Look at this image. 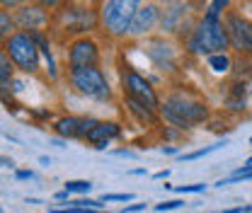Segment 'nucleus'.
Segmentation results:
<instances>
[{"label": "nucleus", "instance_id": "nucleus-1", "mask_svg": "<svg viewBox=\"0 0 252 213\" xmlns=\"http://www.w3.org/2000/svg\"><path fill=\"white\" fill-rule=\"evenodd\" d=\"M160 114L177 128H191L194 123L209 119V107L187 92H175L160 104Z\"/></svg>", "mask_w": 252, "mask_h": 213}, {"label": "nucleus", "instance_id": "nucleus-2", "mask_svg": "<svg viewBox=\"0 0 252 213\" xmlns=\"http://www.w3.org/2000/svg\"><path fill=\"white\" fill-rule=\"evenodd\" d=\"M187 49L191 54H225L230 49V36L223 22H209V20H199L194 25L191 34L187 36Z\"/></svg>", "mask_w": 252, "mask_h": 213}, {"label": "nucleus", "instance_id": "nucleus-3", "mask_svg": "<svg viewBox=\"0 0 252 213\" xmlns=\"http://www.w3.org/2000/svg\"><path fill=\"white\" fill-rule=\"evenodd\" d=\"M141 5L143 0H104V5L99 7V20H102L104 31L114 39L128 36L131 20Z\"/></svg>", "mask_w": 252, "mask_h": 213}, {"label": "nucleus", "instance_id": "nucleus-4", "mask_svg": "<svg viewBox=\"0 0 252 213\" xmlns=\"http://www.w3.org/2000/svg\"><path fill=\"white\" fill-rule=\"evenodd\" d=\"M68 80L75 88V92L97 99V102H107L112 97V88L104 78V73L97 65H70L68 70Z\"/></svg>", "mask_w": 252, "mask_h": 213}, {"label": "nucleus", "instance_id": "nucleus-5", "mask_svg": "<svg viewBox=\"0 0 252 213\" xmlns=\"http://www.w3.org/2000/svg\"><path fill=\"white\" fill-rule=\"evenodd\" d=\"M2 51L22 73H30V75L39 73V54L41 51L30 31H15L7 41H2Z\"/></svg>", "mask_w": 252, "mask_h": 213}, {"label": "nucleus", "instance_id": "nucleus-6", "mask_svg": "<svg viewBox=\"0 0 252 213\" xmlns=\"http://www.w3.org/2000/svg\"><path fill=\"white\" fill-rule=\"evenodd\" d=\"M56 20L63 25V30L75 31V34H88L94 31L97 27H102V20H99V12L93 7H75V5H63L56 15Z\"/></svg>", "mask_w": 252, "mask_h": 213}, {"label": "nucleus", "instance_id": "nucleus-7", "mask_svg": "<svg viewBox=\"0 0 252 213\" xmlns=\"http://www.w3.org/2000/svg\"><path fill=\"white\" fill-rule=\"evenodd\" d=\"M122 88H124V97H131V99H138L143 104H148L151 109L160 107V99H158L153 85L131 65H124L122 68Z\"/></svg>", "mask_w": 252, "mask_h": 213}, {"label": "nucleus", "instance_id": "nucleus-8", "mask_svg": "<svg viewBox=\"0 0 252 213\" xmlns=\"http://www.w3.org/2000/svg\"><path fill=\"white\" fill-rule=\"evenodd\" d=\"M225 30L230 36V46L238 49L240 54H252V22L248 17L228 10L225 12Z\"/></svg>", "mask_w": 252, "mask_h": 213}, {"label": "nucleus", "instance_id": "nucleus-9", "mask_svg": "<svg viewBox=\"0 0 252 213\" xmlns=\"http://www.w3.org/2000/svg\"><path fill=\"white\" fill-rule=\"evenodd\" d=\"M15 22L20 31H46V27L51 25V12L36 5H22L15 10Z\"/></svg>", "mask_w": 252, "mask_h": 213}, {"label": "nucleus", "instance_id": "nucleus-10", "mask_svg": "<svg viewBox=\"0 0 252 213\" xmlns=\"http://www.w3.org/2000/svg\"><path fill=\"white\" fill-rule=\"evenodd\" d=\"M99 46L90 36H78L68 44V65H97Z\"/></svg>", "mask_w": 252, "mask_h": 213}, {"label": "nucleus", "instance_id": "nucleus-11", "mask_svg": "<svg viewBox=\"0 0 252 213\" xmlns=\"http://www.w3.org/2000/svg\"><path fill=\"white\" fill-rule=\"evenodd\" d=\"M160 7L156 2H146L138 7V12L133 15L131 20V27H128V36H146L148 31H153L160 25Z\"/></svg>", "mask_w": 252, "mask_h": 213}, {"label": "nucleus", "instance_id": "nucleus-12", "mask_svg": "<svg viewBox=\"0 0 252 213\" xmlns=\"http://www.w3.org/2000/svg\"><path fill=\"white\" fill-rule=\"evenodd\" d=\"M119 136H122L119 123H114V122H97L93 131L85 136V141H88V143H93L94 148H107V143H109V141H114V138H119Z\"/></svg>", "mask_w": 252, "mask_h": 213}, {"label": "nucleus", "instance_id": "nucleus-13", "mask_svg": "<svg viewBox=\"0 0 252 213\" xmlns=\"http://www.w3.org/2000/svg\"><path fill=\"white\" fill-rule=\"evenodd\" d=\"M148 56H151V61L156 63L160 70H172L175 68V51L165 41H153L148 46Z\"/></svg>", "mask_w": 252, "mask_h": 213}, {"label": "nucleus", "instance_id": "nucleus-14", "mask_svg": "<svg viewBox=\"0 0 252 213\" xmlns=\"http://www.w3.org/2000/svg\"><path fill=\"white\" fill-rule=\"evenodd\" d=\"M185 12H187V7L182 5V2H177V5H170L162 15H160V27L162 31H177L182 30V25H180V20L185 17Z\"/></svg>", "mask_w": 252, "mask_h": 213}, {"label": "nucleus", "instance_id": "nucleus-15", "mask_svg": "<svg viewBox=\"0 0 252 213\" xmlns=\"http://www.w3.org/2000/svg\"><path fill=\"white\" fill-rule=\"evenodd\" d=\"M15 83V63L10 61V56L0 49V97L12 92V85Z\"/></svg>", "mask_w": 252, "mask_h": 213}, {"label": "nucleus", "instance_id": "nucleus-16", "mask_svg": "<svg viewBox=\"0 0 252 213\" xmlns=\"http://www.w3.org/2000/svg\"><path fill=\"white\" fill-rule=\"evenodd\" d=\"M54 131L61 136V138H78L80 136V119L75 117H63L54 123Z\"/></svg>", "mask_w": 252, "mask_h": 213}, {"label": "nucleus", "instance_id": "nucleus-17", "mask_svg": "<svg viewBox=\"0 0 252 213\" xmlns=\"http://www.w3.org/2000/svg\"><path fill=\"white\" fill-rule=\"evenodd\" d=\"M17 30V22H15V12L12 10H2L0 7V44L7 41Z\"/></svg>", "mask_w": 252, "mask_h": 213}, {"label": "nucleus", "instance_id": "nucleus-18", "mask_svg": "<svg viewBox=\"0 0 252 213\" xmlns=\"http://www.w3.org/2000/svg\"><path fill=\"white\" fill-rule=\"evenodd\" d=\"M225 10H228V0H214L209 5V10L204 12V20H209V22H223Z\"/></svg>", "mask_w": 252, "mask_h": 213}, {"label": "nucleus", "instance_id": "nucleus-19", "mask_svg": "<svg viewBox=\"0 0 252 213\" xmlns=\"http://www.w3.org/2000/svg\"><path fill=\"white\" fill-rule=\"evenodd\" d=\"M206 63H209V68H211V70H216V73H228V70H230V65H233L230 56H228V51H225V54H214V56H209Z\"/></svg>", "mask_w": 252, "mask_h": 213}, {"label": "nucleus", "instance_id": "nucleus-20", "mask_svg": "<svg viewBox=\"0 0 252 213\" xmlns=\"http://www.w3.org/2000/svg\"><path fill=\"white\" fill-rule=\"evenodd\" d=\"M63 189H68L70 194H88L93 189V182H88V180H70V182H65Z\"/></svg>", "mask_w": 252, "mask_h": 213}, {"label": "nucleus", "instance_id": "nucleus-21", "mask_svg": "<svg viewBox=\"0 0 252 213\" xmlns=\"http://www.w3.org/2000/svg\"><path fill=\"white\" fill-rule=\"evenodd\" d=\"M30 5H36V7H44V10H61L65 5V0H27Z\"/></svg>", "mask_w": 252, "mask_h": 213}, {"label": "nucleus", "instance_id": "nucleus-22", "mask_svg": "<svg viewBox=\"0 0 252 213\" xmlns=\"http://www.w3.org/2000/svg\"><path fill=\"white\" fill-rule=\"evenodd\" d=\"M220 146H225V141H223V143H214V146H209V148H201V151L187 152V155H182V160H196V157H201V155H209V152H214L216 148H220Z\"/></svg>", "mask_w": 252, "mask_h": 213}, {"label": "nucleus", "instance_id": "nucleus-23", "mask_svg": "<svg viewBox=\"0 0 252 213\" xmlns=\"http://www.w3.org/2000/svg\"><path fill=\"white\" fill-rule=\"evenodd\" d=\"M177 194H201L206 191V184H185V186H172Z\"/></svg>", "mask_w": 252, "mask_h": 213}, {"label": "nucleus", "instance_id": "nucleus-24", "mask_svg": "<svg viewBox=\"0 0 252 213\" xmlns=\"http://www.w3.org/2000/svg\"><path fill=\"white\" fill-rule=\"evenodd\" d=\"M180 206H185V201H180V199H175V201H165V204H158L156 211H175V209H180Z\"/></svg>", "mask_w": 252, "mask_h": 213}, {"label": "nucleus", "instance_id": "nucleus-25", "mask_svg": "<svg viewBox=\"0 0 252 213\" xmlns=\"http://www.w3.org/2000/svg\"><path fill=\"white\" fill-rule=\"evenodd\" d=\"M94 123H97V119H80V136L78 138H85L94 128Z\"/></svg>", "mask_w": 252, "mask_h": 213}, {"label": "nucleus", "instance_id": "nucleus-26", "mask_svg": "<svg viewBox=\"0 0 252 213\" xmlns=\"http://www.w3.org/2000/svg\"><path fill=\"white\" fill-rule=\"evenodd\" d=\"M133 194H104L102 201H131Z\"/></svg>", "mask_w": 252, "mask_h": 213}, {"label": "nucleus", "instance_id": "nucleus-27", "mask_svg": "<svg viewBox=\"0 0 252 213\" xmlns=\"http://www.w3.org/2000/svg\"><path fill=\"white\" fill-rule=\"evenodd\" d=\"M22 5H25V0H0V7L2 10H17Z\"/></svg>", "mask_w": 252, "mask_h": 213}, {"label": "nucleus", "instance_id": "nucleus-28", "mask_svg": "<svg viewBox=\"0 0 252 213\" xmlns=\"http://www.w3.org/2000/svg\"><path fill=\"white\" fill-rule=\"evenodd\" d=\"M15 177H17V180H34V172H32V170H17Z\"/></svg>", "mask_w": 252, "mask_h": 213}, {"label": "nucleus", "instance_id": "nucleus-29", "mask_svg": "<svg viewBox=\"0 0 252 213\" xmlns=\"http://www.w3.org/2000/svg\"><path fill=\"white\" fill-rule=\"evenodd\" d=\"M146 209V204H131V206H126L122 213H136V211H143Z\"/></svg>", "mask_w": 252, "mask_h": 213}, {"label": "nucleus", "instance_id": "nucleus-30", "mask_svg": "<svg viewBox=\"0 0 252 213\" xmlns=\"http://www.w3.org/2000/svg\"><path fill=\"white\" fill-rule=\"evenodd\" d=\"M56 201H70V191H68V189H61V191L56 194Z\"/></svg>", "mask_w": 252, "mask_h": 213}, {"label": "nucleus", "instance_id": "nucleus-31", "mask_svg": "<svg viewBox=\"0 0 252 213\" xmlns=\"http://www.w3.org/2000/svg\"><path fill=\"white\" fill-rule=\"evenodd\" d=\"M0 167H15L12 157H5V155H0Z\"/></svg>", "mask_w": 252, "mask_h": 213}, {"label": "nucleus", "instance_id": "nucleus-32", "mask_svg": "<svg viewBox=\"0 0 252 213\" xmlns=\"http://www.w3.org/2000/svg\"><path fill=\"white\" fill-rule=\"evenodd\" d=\"M162 152H165V155H175V152H177V148H172V146H167V148H162Z\"/></svg>", "mask_w": 252, "mask_h": 213}, {"label": "nucleus", "instance_id": "nucleus-33", "mask_svg": "<svg viewBox=\"0 0 252 213\" xmlns=\"http://www.w3.org/2000/svg\"><path fill=\"white\" fill-rule=\"evenodd\" d=\"M167 175H170V172H167V170H162V172H158V175H156V180H165Z\"/></svg>", "mask_w": 252, "mask_h": 213}, {"label": "nucleus", "instance_id": "nucleus-34", "mask_svg": "<svg viewBox=\"0 0 252 213\" xmlns=\"http://www.w3.org/2000/svg\"><path fill=\"white\" fill-rule=\"evenodd\" d=\"M165 5H177V2H182V0H162Z\"/></svg>", "mask_w": 252, "mask_h": 213}, {"label": "nucleus", "instance_id": "nucleus-35", "mask_svg": "<svg viewBox=\"0 0 252 213\" xmlns=\"http://www.w3.org/2000/svg\"><path fill=\"white\" fill-rule=\"evenodd\" d=\"M245 165H252V157H248V162H245Z\"/></svg>", "mask_w": 252, "mask_h": 213}, {"label": "nucleus", "instance_id": "nucleus-36", "mask_svg": "<svg viewBox=\"0 0 252 213\" xmlns=\"http://www.w3.org/2000/svg\"><path fill=\"white\" fill-rule=\"evenodd\" d=\"M0 213H2V209H0Z\"/></svg>", "mask_w": 252, "mask_h": 213}, {"label": "nucleus", "instance_id": "nucleus-37", "mask_svg": "<svg viewBox=\"0 0 252 213\" xmlns=\"http://www.w3.org/2000/svg\"><path fill=\"white\" fill-rule=\"evenodd\" d=\"M250 141H252V138H250Z\"/></svg>", "mask_w": 252, "mask_h": 213}]
</instances>
